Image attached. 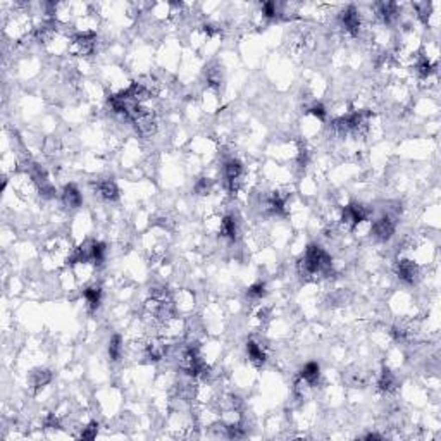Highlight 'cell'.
<instances>
[{
    "mask_svg": "<svg viewBox=\"0 0 441 441\" xmlns=\"http://www.w3.org/2000/svg\"><path fill=\"white\" fill-rule=\"evenodd\" d=\"M329 271H331V257L321 247L311 245L300 260V272L304 276H317V274H328Z\"/></svg>",
    "mask_w": 441,
    "mask_h": 441,
    "instance_id": "obj_1",
    "label": "cell"
},
{
    "mask_svg": "<svg viewBox=\"0 0 441 441\" xmlns=\"http://www.w3.org/2000/svg\"><path fill=\"white\" fill-rule=\"evenodd\" d=\"M95 45H97V37H95V33L86 31V33H81L74 38L73 50L78 55H88L95 50Z\"/></svg>",
    "mask_w": 441,
    "mask_h": 441,
    "instance_id": "obj_2",
    "label": "cell"
},
{
    "mask_svg": "<svg viewBox=\"0 0 441 441\" xmlns=\"http://www.w3.org/2000/svg\"><path fill=\"white\" fill-rule=\"evenodd\" d=\"M341 25H343L345 31H348L350 35H359L360 31V16L359 11L355 9L353 6L347 7V9L341 13Z\"/></svg>",
    "mask_w": 441,
    "mask_h": 441,
    "instance_id": "obj_3",
    "label": "cell"
},
{
    "mask_svg": "<svg viewBox=\"0 0 441 441\" xmlns=\"http://www.w3.org/2000/svg\"><path fill=\"white\" fill-rule=\"evenodd\" d=\"M372 231H374V236L379 241H388L393 236V233H395V221L389 216H383L381 219L374 222Z\"/></svg>",
    "mask_w": 441,
    "mask_h": 441,
    "instance_id": "obj_4",
    "label": "cell"
},
{
    "mask_svg": "<svg viewBox=\"0 0 441 441\" xmlns=\"http://www.w3.org/2000/svg\"><path fill=\"white\" fill-rule=\"evenodd\" d=\"M396 274H398V277L403 281V283L412 284V283H415L417 276H419V267H417L412 260L402 259V260H398V264H396Z\"/></svg>",
    "mask_w": 441,
    "mask_h": 441,
    "instance_id": "obj_5",
    "label": "cell"
},
{
    "mask_svg": "<svg viewBox=\"0 0 441 441\" xmlns=\"http://www.w3.org/2000/svg\"><path fill=\"white\" fill-rule=\"evenodd\" d=\"M95 190H97V193L100 195L102 198H105V200H109V202L117 200V197H119L117 185L114 181H110V180L98 181L97 185H95Z\"/></svg>",
    "mask_w": 441,
    "mask_h": 441,
    "instance_id": "obj_6",
    "label": "cell"
},
{
    "mask_svg": "<svg viewBox=\"0 0 441 441\" xmlns=\"http://www.w3.org/2000/svg\"><path fill=\"white\" fill-rule=\"evenodd\" d=\"M62 202H64L66 207L69 209H78L83 202V197L79 193V190L74 185H67L62 192Z\"/></svg>",
    "mask_w": 441,
    "mask_h": 441,
    "instance_id": "obj_7",
    "label": "cell"
},
{
    "mask_svg": "<svg viewBox=\"0 0 441 441\" xmlns=\"http://www.w3.org/2000/svg\"><path fill=\"white\" fill-rule=\"evenodd\" d=\"M319 376H321V367L317 362L305 364V367L302 369V372H300V377L309 384V386H314V384L319 381Z\"/></svg>",
    "mask_w": 441,
    "mask_h": 441,
    "instance_id": "obj_8",
    "label": "cell"
},
{
    "mask_svg": "<svg viewBox=\"0 0 441 441\" xmlns=\"http://www.w3.org/2000/svg\"><path fill=\"white\" fill-rule=\"evenodd\" d=\"M247 353H248L250 362H252L253 365H257V367L265 362V352H264V348H262V345H259L257 341H248Z\"/></svg>",
    "mask_w": 441,
    "mask_h": 441,
    "instance_id": "obj_9",
    "label": "cell"
},
{
    "mask_svg": "<svg viewBox=\"0 0 441 441\" xmlns=\"http://www.w3.org/2000/svg\"><path fill=\"white\" fill-rule=\"evenodd\" d=\"M83 297H85L86 304H88L90 311H97L98 305H100V299H102V289L98 286H88V288L83 291Z\"/></svg>",
    "mask_w": 441,
    "mask_h": 441,
    "instance_id": "obj_10",
    "label": "cell"
},
{
    "mask_svg": "<svg viewBox=\"0 0 441 441\" xmlns=\"http://www.w3.org/2000/svg\"><path fill=\"white\" fill-rule=\"evenodd\" d=\"M236 233H238L236 221H234L231 216L222 217V221H221V234H222V236L234 240V238H236Z\"/></svg>",
    "mask_w": 441,
    "mask_h": 441,
    "instance_id": "obj_11",
    "label": "cell"
},
{
    "mask_svg": "<svg viewBox=\"0 0 441 441\" xmlns=\"http://www.w3.org/2000/svg\"><path fill=\"white\" fill-rule=\"evenodd\" d=\"M105 259V245L100 243V241H95L90 247V260L93 262L95 265H102V262Z\"/></svg>",
    "mask_w": 441,
    "mask_h": 441,
    "instance_id": "obj_12",
    "label": "cell"
},
{
    "mask_svg": "<svg viewBox=\"0 0 441 441\" xmlns=\"http://www.w3.org/2000/svg\"><path fill=\"white\" fill-rule=\"evenodd\" d=\"M121 355H122V338L119 335H114L109 341V357L110 360L117 362V360L121 359Z\"/></svg>",
    "mask_w": 441,
    "mask_h": 441,
    "instance_id": "obj_13",
    "label": "cell"
},
{
    "mask_svg": "<svg viewBox=\"0 0 441 441\" xmlns=\"http://www.w3.org/2000/svg\"><path fill=\"white\" fill-rule=\"evenodd\" d=\"M377 386L383 389V391H386V393L393 391V389H395V386H396V379H395V376H393L391 372L388 371V369H384V371L381 372V376H379V381H377Z\"/></svg>",
    "mask_w": 441,
    "mask_h": 441,
    "instance_id": "obj_14",
    "label": "cell"
},
{
    "mask_svg": "<svg viewBox=\"0 0 441 441\" xmlns=\"http://www.w3.org/2000/svg\"><path fill=\"white\" fill-rule=\"evenodd\" d=\"M146 355L152 360H161L162 357L166 355V347L161 341H152V343L146 347Z\"/></svg>",
    "mask_w": 441,
    "mask_h": 441,
    "instance_id": "obj_15",
    "label": "cell"
},
{
    "mask_svg": "<svg viewBox=\"0 0 441 441\" xmlns=\"http://www.w3.org/2000/svg\"><path fill=\"white\" fill-rule=\"evenodd\" d=\"M381 16V19H383L384 23H391L393 19L396 18V6L395 4H381L379 6V13H377Z\"/></svg>",
    "mask_w": 441,
    "mask_h": 441,
    "instance_id": "obj_16",
    "label": "cell"
},
{
    "mask_svg": "<svg viewBox=\"0 0 441 441\" xmlns=\"http://www.w3.org/2000/svg\"><path fill=\"white\" fill-rule=\"evenodd\" d=\"M265 295V284L264 283H255L248 288L247 297L250 300H260Z\"/></svg>",
    "mask_w": 441,
    "mask_h": 441,
    "instance_id": "obj_17",
    "label": "cell"
},
{
    "mask_svg": "<svg viewBox=\"0 0 441 441\" xmlns=\"http://www.w3.org/2000/svg\"><path fill=\"white\" fill-rule=\"evenodd\" d=\"M50 379H52V374H50L49 371H38L37 374H35V386H45V384L50 383Z\"/></svg>",
    "mask_w": 441,
    "mask_h": 441,
    "instance_id": "obj_18",
    "label": "cell"
},
{
    "mask_svg": "<svg viewBox=\"0 0 441 441\" xmlns=\"http://www.w3.org/2000/svg\"><path fill=\"white\" fill-rule=\"evenodd\" d=\"M210 186H212V181H210L209 178H202V180H198V183L195 185V192L198 195H207L210 192Z\"/></svg>",
    "mask_w": 441,
    "mask_h": 441,
    "instance_id": "obj_19",
    "label": "cell"
},
{
    "mask_svg": "<svg viewBox=\"0 0 441 441\" xmlns=\"http://www.w3.org/2000/svg\"><path fill=\"white\" fill-rule=\"evenodd\" d=\"M262 14H264L265 18H269V19L276 18V16H277V6L274 2L262 4Z\"/></svg>",
    "mask_w": 441,
    "mask_h": 441,
    "instance_id": "obj_20",
    "label": "cell"
},
{
    "mask_svg": "<svg viewBox=\"0 0 441 441\" xmlns=\"http://www.w3.org/2000/svg\"><path fill=\"white\" fill-rule=\"evenodd\" d=\"M97 431H98V424H97V422H91L88 427H86V429H83V432H81V438H85V439H91V438H95V436H97Z\"/></svg>",
    "mask_w": 441,
    "mask_h": 441,
    "instance_id": "obj_21",
    "label": "cell"
},
{
    "mask_svg": "<svg viewBox=\"0 0 441 441\" xmlns=\"http://www.w3.org/2000/svg\"><path fill=\"white\" fill-rule=\"evenodd\" d=\"M311 114H312V116H316L317 119H321V121H323V119L326 117V109H324V105H323V104H316V105H312Z\"/></svg>",
    "mask_w": 441,
    "mask_h": 441,
    "instance_id": "obj_22",
    "label": "cell"
}]
</instances>
